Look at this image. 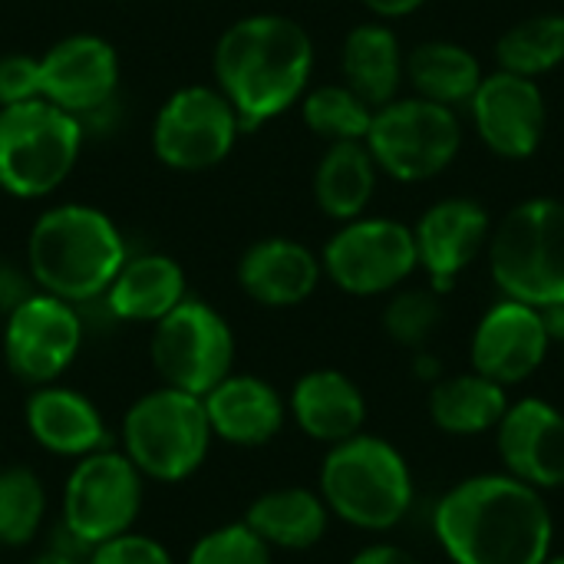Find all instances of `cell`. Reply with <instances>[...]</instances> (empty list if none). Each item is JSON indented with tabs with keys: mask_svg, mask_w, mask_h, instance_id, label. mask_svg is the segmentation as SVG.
<instances>
[{
	"mask_svg": "<svg viewBox=\"0 0 564 564\" xmlns=\"http://www.w3.org/2000/svg\"><path fill=\"white\" fill-rule=\"evenodd\" d=\"M83 337L86 321L79 307L33 291L3 321V364L13 380L26 387H46L73 367Z\"/></svg>",
	"mask_w": 564,
	"mask_h": 564,
	"instance_id": "13",
	"label": "cell"
},
{
	"mask_svg": "<svg viewBox=\"0 0 564 564\" xmlns=\"http://www.w3.org/2000/svg\"><path fill=\"white\" fill-rule=\"evenodd\" d=\"M545 564H564V555H552Z\"/></svg>",
	"mask_w": 564,
	"mask_h": 564,
	"instance_id": "42",
	"label": "cell"
},
{
	"mask_svg": "<svg viewBox=\"0 0 564 564\" xmlns=\"http://www.w3.org/2000/svg\"><path fill=\"white\" fill-rule=\"evenodd\" d=\"M145 479L129 463L122 449H96L73 463L63 499H59V519L63 535L89 552L99 542H109L122 532L135 529V519L142 512Z\"/></svg>",
	"mask_w": 564,
	"mask_h": 564,
	"instance_id": "8",
	"label": "cell"
},
{
	"mask_svg": "<svg viewBox=\"0 0 564 564\" xmlns=\"http://www.w3.org/2000/svg\"><path fill=\"white\" fill-rule=\"evenodd\" d=\"M185 564H274V552L245 522H228L205 532L188 549Z\"/></svg>",
	"mask_w": 564,
	"mask_h": 564,
	"instance_id": "33",
	"label": "cell"
},
{
	"mask_svg": "<svg viewBox=\"0 0 564 564\" xmlns=\"http://www.w3.org/2000/svg\"><path fill=\"white\" fill-rule=\"evenodd\" d=\"M288 416L297 430L324 446H337L367 423V400L360 387L340 370H311L304 373L288 400Z\"/></svg>",
	"mask_w": 564,
	"mask_h": 564,
	"instance_id": "23",
	"label": "cell"
},
{
	"mask_svg": "<svg viewBox=\"0 0 564 564\" xmlns=\"http://www.w3.org/2000/svg\"><path fill=\"white\" fill-rule=\"evenodd\" d=\"M473 126L489 152L499 159H529L545 135V96L529 76L496 69L482 76L469 99Z\"/></svg>",
	"mask_w": 564,
	"mask_h": 564,
	"instance_id": "15",
	"label": "cell"
},
{
	"mask_svg": "<svg viewBox=\"0 0 564 564\" xmlns=\"http://www.w3.org/2000/svg\"><path fill=\"white\" fill-rule=\"evenodd\" d=\"M23 423L40 449L63 459H83L106 446V423L99 406L69 387H33L23 406Z\"/></svg>",
	"mask_w": 564,
	"mask_h": 564,
	"instance_id": "21",
	"label": "cell"
},
{
	"mask_svg": "<svg viewBox=\"0 0 564 564\" xmlns=\"http://www.w3.org/2000/svg\"><path fill=\"white\" fill-rule=\"evenodd\" d=\"M86 129L50 99L0 109V192L36 202L53 195L76 169Z\"/></svg>",
	"mask_w": 564,
	"mask_h": 564,
	"instance_id": "7",
	"label": "cell"
},
{
	"mask_svg": "<svg viewBox=\"0 0 564 564\" xmlns=\"http://www.w3.org/2000/svg\"><path fill=\"white\" fill-rule=\"evenodd\" d=\"M40 86L43 99L83 122L116 102L119 53L96 33L63 36L40 56Z\"/></svg>",
	"mask_w": 564,
	"mask_h": 564,
	"instance_id": "14",
	"label": "cell"
},
{
	"mask_svg": "<svg viewBox=\"0 0 564 564\" xmlns=\"http://www.w3.org/2000/svg\"><path fill=\"white\" fill-rule=\"evenodd\" d=\"M202 403L212 436L238 449L268 446L288 423V400L254 373H228Z\"/></svg>",
	"mask_w": 564,
	"mask_h": 564,
	"instance_id": "19",
	"label": "cell"
},
{
	"mask_svg": "<svg viewBox=\"0 0 564 564\" xmlns=\"http://www.w3.org/2000/svg\"><path fill=\"white\" fill-rule=\"evenodd\" d=\"M380 169L367 142H330L314 169V202L334 221H354L377 192Z\"/></svg>",
	"mask_w": 564,
	"mask_h": 564,
	"instance_id": "26",
	"label": "cell"
},
{
	"mask_svg": "<svg viewBox=\"0 0 564 564\" xmlns=\"http://www.w3.org/2000/svg\"><path fill=\"white\" fill-rule=\"evenodd\" d=\"M350 564H423L416 555H410L406 549L400 545H367L360 549Z\"/></svg>",
	"mask_w": 564,
	"mask_h": 564,
	"instance_id": "37",
	"label": "cell"
},
{
	"mask_svg": "<svg viewBox=\"0 0 564 564\" xmlns=\"http://www.w3.org/2000/svg\"><path fill=\"white\" fill-rule=\"evenodd\" d=\"M502 469L545 492L564 486V413L539 397L509 403L496 426Z\"/></svg>",
	"mask_w": 564,
	"mask_h": 564,
	"instance_id": "18",
	"label": "cell"
},
{
	"mask_svg": "<svg viewBox=\"0 0 564 564\" xmlns=\"http://www.w3.org/2000/svg\"><path fill=\"white\" fill-rule=\"evenodd\" d=\"M215 86L251 132L304 99L314 73L311 33L284 13H251L235 20L212 53Z\"/></svg>",
	"mask_w": 564,
	"mask_h": 564,
	"instance_id": "2",
	"label": "cell"
},
{
	"mask_svg": "<svg viewBox=\"0 0 564 564\" xmlns=\"http://www.w3.org/2000/svg\"><path fill=\"white\" fill-rule=\"evenodd\" d=\"M443 294L433 288H397L383 307V330L410 350H423L443 324Z\"/></svg>",
	"mask_w": 564,
	"mask_h": 564,
	"instance_id": "32",
	"label": "cell"
},
{
	"mask_svg": "<svg viewBox=\"0 0 564 564\" xmlns=\"http://www.w3.org/2000/svg\"><path fill=\"white\" fill-rule=\"evenodd\" d=\"M489 271L502 297L539 311L564 304V202H519L489 235Z\"/></svg>",
	"mask_w": 564,
	"mask_h": 564,
	"instance_id": "6",
	"label": "cell"
},
{
	"mask_svg": "<svg viewBox=\"0 0 564 564\" xmlns=\"http://www.w3.org/2000/svg\"><path fill=\"white\" fill-rule=\"evenodd\" d=\"M542 314H545V324H549L552 340H558L564 350V304L562 307H549V311H542Z\"/></svg>",
	"mask_w": 564,
	"mask_h": 564,
	"instance_id": "40",
	"label": "cell"
},
{
	"mask_svg": "<svg viewBox=\"0 0 564 564\" xmlns=\"http://www.w3.org/2000/svg\"><path fill=\"white\" fill-rule=\"evenodd\" d=\"M433 532L453 564H545L555 542L545 496L509 473L456 482L433 512Z\"/></svg>",
	"mask_w": 564,
	"mask_h": 564,
	"instance_id": "1",
	"label": "cell"
},
{
	"mask_svg": "<svg viewBox=\"0 0 564 564\" xmlns=\"http://www.w3.org/2000/svg\"><path fill=\"white\" fill-rule=\"evenodd\" d=\"M0 549H3V542H0Z\"/></svg>",
	"mask_w": 564,
	"mask_h": 564,
	"instance_id": "43",
	"label": "cell"
},
{
	"mask_svg": "<svg viewBox=\"0 0 564 564\" xmlns=\"http://www.w3.org/2000/svg\"><path fill=\"white\" fill-rule=\"evenodd\" d=\"M149 357L165 387L205 397L235 373V334L212 304L185 297L152 324Z\"/></svg>",
	"mask_w": 564,
	"mask_h": 564,
	"instance_id": "10",
	"label": "cell"
},
{
	"mask_svg": "<svg viewBox=\"0 0 564 564\" xmlns=\"http://www.w3.org/2000/svg\"><path fill=\"white\" fill-rule=\"evenodd\" d=\"M499 69L519 76H545L564 63V13H535L512 23L496 43Z\"/></svg>",
	"mask_w": 564,
	"mask_h": 564,
	"instance_id": "29",
	"label": "cell"
},
{
	"mask_svg": "<svg viewBox=\"0 0 564 564\" xmlns=\"http://www.w3.org/2000/svg\"><path fill=\"white\" fill-rule=\"evenodd\" d=\"M86 564H175L169 549L142 532H122L86 552Z\"/></svg>",
	"mask_w": 564,
	"mask_h": 564,
	"instance_id": "34",
	"label": "cell"
},
{
	"mask_svg": "<svg viewBox=\"0 0 564 564\" xmlns=\"http://www.w3.org/2000/svg\"><path fill=\"white\" fill-rule=\"evenodd\" d=\"M344 83L373 109L393 102L406 79V53L387 20L354 26L340 46Z\"/></svg>",
	"mask_w": 564,
	"mask_h": 564,
	"instance_id": "24",
	"label": "cell"
},
{
	"mask_svg": "<svg viewBox=\"0 0 564 564\" xmlns=\"http://www.w3.org/2000/svg\"><path fill=\"white\" fill-rule=\"evenodd\" d=\"M271 552H307L330 525V509L321 492L304 486H281L261 492L241 519Z\"/></svg>",
	"mask_w": 564,
	"mask_h": 564,
	"instance_id": "25",
	"label": "cell"
},
{
	"mask_svg": "<svg viewBox=\"0 0 564 564\" xmlns=\"http://www.w3.org/2000/svg\"><path fill=\"white\" fill-rule=\"evenodd\" d=\"M126 258L129 248L116 221L79 202L46 208L26 235V271L36 291L73 307L96 304Z\"/></svg>",
	"mask_w": 564,
	"mask_h": 564,
	"instance_id": "3",
	"label": "cell"
},
{
	"mask_svg": "<svg viewBox=\"0 0 564 564\" xmlns=\"http://www.w3.org/2000/svg\"><path fill=\"white\" fill-rule=\"evenodd\" d=\"M50 496L30 466L0 469V542L7 549L30 545L46 522Z\"/></svg>",
	"mask_w": 564,
	"mask_h": 564,
	"instance_id": "31",
	"label": "cell"
},
{
	"mask_svg": "<svg viewBox=\"0 0 564 564\" xmlns=\"http://www.w3.org/2000/svg\"><path fill=\"white\" fill-rule=\"evenodd\" d=\"M79 555H86V552H83V549H76V545L69 542V545H53V549L40 552L36 558H30L26 564H86V562H79Z\"/></svg>",
	"mask_w": 564,
	"mask_h": 564,
	"instance_id": "39",
	"label": "cell"
},
{
	"mask_svg": "<svg viewBox=\"0 0 564 564\" xmlns=\"http://www.w3.org/2000/svg\"><path fill=\"white\" fill-rule=\"evenodd\" d=\"M324 278L321 258L294 238H261L238 258V288L261 307H297Z\"/></svg>",
	"mask_w": 564,
	"mask_h": 564,
	"instance_id": "20",
	"label": "cell"
},
{
	"mask_svg": "<svg viewBox=\"0 0 564 564\" xmlns=\"http://www.w3.org/2000/svg\"><path fill=\"white\" fill-rule=\"evenodd\" d=\"M552 344L555 340L539 307L502 297L476 324L469 357L476 373L512 387L529 380L545 364Z\"/></svg>",
	"mask_w": 564,
	"mask_h": 564,
	"instance_id": "16",
	"label": "cell"
},
{
	"mask_svg": "<svg viewBox=\"0 0 564 564\" xmlns=\"http://www.w3.org/2000/svg\"><path fill=\"white\" fill-rule=\"evenodd\" d=\"M212 426L202 397L159 383L129 403L119 426V449L152 482L192 479L212 453Z\"/></svg>",
	"mask_w": 564,
	"mask_h": 564,
	"instance_id": "5",
	"label": "cell"
},
{
	"mask_svg": "<svg viewBox=\"0 0 564 564\" xmlns=\"http://www.w3.org/2000/svg\"><path fill=\"white\" fill-rule=\"evenodd\" d=\"M30 99H43L40 56H26V53L0 56V109L30 102Z\"/></svg>",
	"mask_w": 564,
	"mask_h": 564,
	"instance_id": "35",
	"label": "cell"
},
{
	"mask_svg": "<svg viewBox=\"0 0 564 564\" xmlns=\"http://www.w3.org/2000/svg\"><path fill=\"white\" fill-rule=\"evenodd\" d=\"M33 291H36V284H33L30 271L10 258H0V317L7 321Z\"/></svg>",
	"mask_w": 564,
	"mask_h": 564,
	"instance_id": "36",
	"label": "cell"
},
{
	"mask_svg": "<svg viewBox=\"0 0 564 564\" xmlns=\"http://www.w3.org/2000/svg\"><path fill=\"white\" fill-rule=\"evenodd\" d=\"M301 116L324 142H364L373 122V106H367L347 83H327L304 93Z\"/></svg>",
	"mask_w": 564,
	"mask_h": 564,
	"instance_id": "30",
	"label": "cell"
},
{
	"mask_svg": "<svg viewBox=\"0 0 564 564\" xmlns=\"http://www.w3.org/2000/svg\"><path fill=\"white\" fill-rule=\"evenodd\" d=\"M188 297L185 271L175 258L145 251L129 254L112 278L109 291L99 297L106 314L122 324H159Z\"/></svg>",
	"mask_w": 564,
	"mask_h": 564,
	"instance_id": "22",
	"label": "cell"
},
{
	"mask_svg": "<svg viewBox=\"0 0 564 564\" xmlns=\"http://www.w3.org/2000/svg\"><path fill=\"white\" fill-rule=\"evenodd\" d=\"M324 274L354 297L397 291L420 268L413 228L397 218H354L327 241L321 254Z\"/></svg>",
	"mask_w": 564,
	"mask_h": 564,
	"instance_id": "11",
	"label": "cell"
},
{
	"mask_svg": "<svg viewBox=\"0 0 564 564\" xmlns=\"http://www.w3.org/2000/svg\"><path fill=\"white\" fill-rule=\"evenodd\" d=\"M416 370H420V377H426V380H433V383L440 380V364H436L430 354H420V357H416Z\"/></svg>",
	"mask_w": 564,
	"mask_h": 564,
	"instance_id": "41",
	"label": "cell"
},
{
	"mask_svg": "<svg viewBox=\"0 0 564 564\" xmlns=\"http://www.w3.org/2000/svg\"><path fill=\"white\" fill-rule=\"evenodd\" d=\"M506 410V387L476 370L443 377L430 390V420L449 436H482L502 423Z\"/></svg>",
	"mask_w": 564,
	"mask_h": 564,
	"instance_id": "27",
	"label": "cell"
},
{
	"mask_svg": "<svg viewBox=\"0 0 564 564\" xmlns=\"http://www.w3.org/2000/svg\"><path fill=\"white\" fill-rule=\"evenodd\" d=\"M317 492L330 519L360 532H390L413 506V473L393 443L357 433L327 446Z\"/></svg>",
	"mask_w": 564,
	"mask_h": 564,
	"instance_id": "4",
	"label": "cell"
},
{
	"mask_svg": "<svg viewBox=\"0 0 564 564\" xmlns=\"http://www.w3.org/2000/svg\"><path fill=\"white\" fill-rule=\"evenodd\" d=\"M426 0H364V7L370 13H377L380 20H400V17H410L413 10H420Z\"/></svg>",
	"mask_w": 564,
	"mask_h": 564,
	"instance_id": "38",
	"label": "cell"
},
{
	"mask_svg": "<svg viewBox=\"0 0 564 564\" xmlns=\"http://www.w3.org/2000/svg\"><path fill=\"white\" fill-rule=\"evenodd\" d=\"M367 149L377 169L397 182H426L453 165L463 149V122L456 109L423 96H397L373 109Z\"/></svg>",
	"mask_w": 564,
	"mask_h": 564,
	"instance_id": "9",
	"label": "cell"
},
{
	"mask_svg": "<svg viewBox=\"0 0 564 564\" xmlns=\"http://www.w3.org/2000/svg\"><path fill=\"white\" fill-rule=\"evenodd\" d=\"M482 76L486 73L479 56L453 40H426L406 56V79L413 86V96L449 109L469 106Z\"/></svg>",
	"mask_w": 564,
	"mask_h": 564,
	"instance_id": "28",
	"label": "cell"
},
{
	"mask_svg": "<svg viewBox=\"0 0 564 564\" xmlns=\"http://www.w3.org/2000/svg\"><path fill=\"white\" fill-rule=\"evenodd\" d=\"M241 135L238 112L218 86L175 89L152 122V152L172 172H208L221 165Z\"/></svg>",
	"mask_w": 564,
	"mask_h": 564,
	"instance_id": "12",
	"label": "cell"
},
{
	"mask_svg": "<svg viewBox=\"0 0 564 564\" xmlns=\"http://www.w3.org/2000/svg\"><path fill=\"white\" fill-rule=\"evenodd\" d=\"M489 212L476 198H443L413 225L420 268L436 294L453 291L456 278L489 248Z\"/></svg>",
	"mask_w": 564,
	"mask_h": 564,
	"instance_id": "17",
	"label": "cell"
}]
</instances>
